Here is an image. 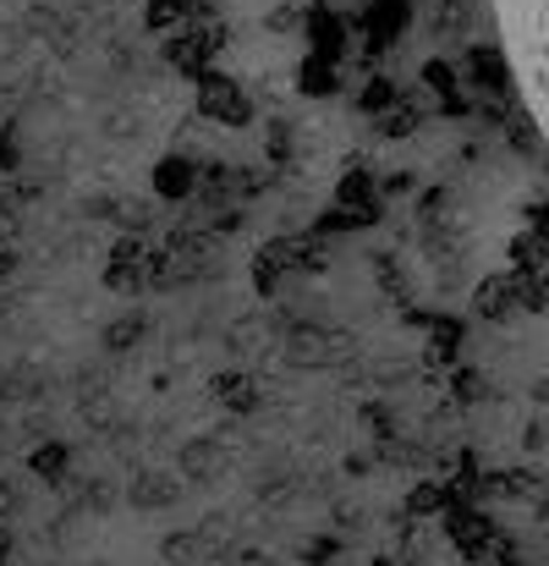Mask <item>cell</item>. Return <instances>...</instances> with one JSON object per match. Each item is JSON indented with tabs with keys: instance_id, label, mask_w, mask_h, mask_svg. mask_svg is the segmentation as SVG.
Returning <instances> with one entry per match:
<instances>
[{
	"instance_id": "1",
	"label": "cell",
	"mask_w": 549,
	"mask_h": 566,
	"mask_svg": "<svg viewBox=\"0 0 549 566\" xmlns=\"http://www.w3.org/2000/svg\"><path fill=\"white\" fill-rule=\"evenodd\" d=\"M511 17H517V33L528 44V88L539 94V111L549 122V0H511Z\"/></svg>"
},
{
	"instance_id": "2",
	"label": "cell",
	"mask_w": 549,
	"mask_h": 566,
	"mask_svg": "<svg viewBox=\"0 0 549 566\" xmlns=\"http://www.w3.org/2000/svg\"><path fill=\"white\" fill-rule=\"evenodd\" d=\"M198 116H203V122H220V127H247V122H253V99L242 94L236 77L203 72V77H198Z\"/></svg>"
},
{
	"instance_id": "3",
	"label": "cell",
	"mask_w": 549,
	"mask_h": 566,
	"mask_svg": "<svg viewBox=\"0 0 549 566\" xmlns=\"http://www.w3.org/2000/svg\"><path fill=\"white\" fill-rule=\"evenodd\" d=\"M225 44V22H192L182 33H171V44H166V61L187 72L192 83L209 72V61H214V50Z\"/></svg>"
},
{
	"instance_id": "4",
	"label": "cell",
	"mask_w": 549,
	"mask_h": 566,
	"mask_svg": "<svg viewBox=\"0 0 549 566\" xmlns=\"http://www.w3.org/2000/svg\"><path fill=\"white\" fill-rule=\"evenodd\" d=\"M105 286H110V292H144V286H149V242H144V237H122V242L110 248Z\"/></svg>"
},
{
	"instance_id": "5",
	"label": "cell",
	"mask_w": 549,
	"mask_h": 566,
	"mask_svg": "<svg viewBox=\"0 0 549 566\" xmlns=\"http://www.w3.org/2000/svg\"><path fill=\"white\" fill-rule=\"evenodd\" d=\"M286 358H292L297 369H319V364L341 358V336H330V331H308V325H292V336H286Z\"/></svg>"
},
{
	"instance_id": "6",
	"label": "cell",
	"mask_w": 549,
	"mask_h": 566,
	"mask_svg": "<svg viewBox=\"0 0 549 566\" xmlns=\"http://www.w3.org/2000/svg\"><path fill=\"white\" fill-rule=\"evenodd\" d=\"M214 401L225 407V412H236V418H247V412H258L264 407V385L253 375H242V369H225V375H214Z\"/></svg>"
},
{
	"instance_id": "7",
	"label": "cell",
	"mask_w": 549,
	"mask_h": 566,
	"mask_svg": "<svg viewBox=\"0 0 549 566\" xmlns=\"http://www.w3.org/2000/svg\"><path fill=\"white\" fill-rule=\"evenodd\" d=\"M177 495H182L177 473H160V468L138 473V479H133V490H127V501H133L138 512H166V506H177Z\"/></svg>"
},
{
	"instance_id": "8",
	"label": "cell",
	"mask_w": 549,
	"mask_h": 566,
	"mask_svg": "<svg viewBox=\"0 0 549 566\" xmlns=\"http://www.w3.org/2000/svg\"><path fill=\"white\" fill-rule=\"evenodd\" d=\"M155 192L166 198V203H182L198 192V166L187 160V155H166L160 166H155Z\"/></svg>"
},
{
	"instance_id": "9",
	"label": "cell",
	"mask_w": 549,
	"mask_h": 566,
	"mask_svg": "<svg viewBox=\"0 0 549 566\" xmlns=\"http://www.w3.org/2000/svg\"><path fill=\"white\" fill-rule=\"evenodd\" d=\"M303 33H308L314 55H325V61H336V55H341V22H336V11H325V6L303 11Z\"/></svg>"
},
{
	"instance_id": "10",
	"label": "cell",
	"mask_w": 549,
	"mask_h": 566,
	"mask_svg": "<svg viewBox=\"0 0 549 566\" xmlns=\"http://www.w3.org/2000/svg\"><path fill=\"white\" fill-rule=\"evenodd\" d=\"M28 468H33V479H44V484H66V473H72V446L44 440V446H33Z\"/></svg>"
},
{
	"instance_id": "11",
	"label": "cell",
	"mask_w": 549,
	"mask_h": 566,
	"mask_svg": "<svg viewBox=\"0 0 549 566\" xmlns=\"http://www.w3.org/2000/svg\"><path fill=\"white\" fill-rule=\"evenodd\" d=\"M220 457H225L220 440H187L182 457H177V468H182V479H198V484H203V479L220 473Z\"/></svg>"
},
{
	"instance_id": "12",
	"label": "cell",
	"mask_w": 549,
	"mask_h": 566,
	"mask_svg": "<svg viewBox=\"0 0 549 566\" xmlns=\"http://www.w3.org/2000/svg\"><path fill=\"white\" fill-rule=\"evenodd\" d=\"M297 88H303V94H336V61L308 55V61L297 66Z\"/></svg>"
},
{
	"instance_id": "13",
	"label": "cell",
	"mask_w": 549,
	"mask_h": 566,
	"mask_svg": "<svg viewBox=\"0 0 549 566\" xmlns=\"http://www.w3.org/2000/svg\"><path fill=\"white\" fill-rule=\"evenodd\" d=\"M28 396H39V369L6 364V369H0V401H28Z\"/></svg>"
},
{
	"instance_id": "14",
	"label": "cell",
	"mask_w": 549,
	"mask_h": 566,
	"mask_svg": "<svg viewBox=\"0 0 549 566\" xmlns=\"http://www.w3.org/2000/svg\"><path fill=\"white\" fill-rule=\"evenodd\" d=\"M225 342H231V353H264V347H270V331H264V314H247V319H236Z\"/></svg>"
},
{
	"instance_id": "15",
	"label": "cell",
	"mask_w": 549,
	"mask_h": 566,
	"mask_svg": "<svg viewBox=\"0 0 549 566\" xmlns=\"http://www.w3.org/2000/svg\"><path fill=\"white\" fill-rule=\"evenodd\" d=\"M160 556L171 566H198L209 556V539H203V534H171V539L160 545Z\"/></svg>"
},
{
	"instance_id": "16",
	"label": "cell",
	"mask_w": 549,
	"mask_h": 566,
	"mask_svg": "<svg viewBox=\"0 0 549 566\" xmlns=\"http://www.w3.org/2000/svg\"><path fill=\"white\" fill-rule=\"evenodd\" d=\"M110 209H116V226H122L127 237H144V231H149V220H155L149 198H116Z\"/></svg>"
},
{
	"instance_id": "17",
	"label": "cell",
	"mask_w": 549,
	"mask_h": 566,
	"mask_svg": "<svg viewBox=\"0 0 549 566\" xmlns=\"http://www.w3.org/2000/svg\"><path fill=\"white\" fill-rule=\"evenodd\" d=\"M138 342H144V319H138V314H122V319L105 331V347H110V353H133Z\"/></svg>"
},
{
	"instance_id": "18",
	"label": "cell",
	"mask_w": 549,
	"mask_h": 566,
	"mask_svg": "<svg viewBox=\"0 0 549 566\" xmlns=\"http://www.w3.org/2000/svg\"><path fill=\"white\" fill-rule=\"evenodd\" d=\"M17 209H22V188H17L11 177H0V237H11V226H17Z\"/></svg>"
},
{
	"instance_id": "19",
	"label": "cell",
	"mask_w": 549,
	"mask_h": 566,
	"mask_svg": "<svg viewBox=\"0 0 549 566\" xmlns=\"http://www.w3.org/2000/svg\"><path fill=\"white\" fill-rule=\"evenodd\" d=\"M22 171V144H17V127H0V177H17Z\"/></svg>"
},
{
	"instance_id": "20",
	"label": "cell",
	"mask_w": 549,
	"mask_h": 566,
	"mask_svg": "<svg viewBox=\"0 0 549 566\" xmlns=\"http://www.w3.org/2000/svg\"><path fill=\"white\" fill-rule=\"evenodd\" d=\"M292 155V133H286V122H275L270 127V160H286Z\"/></svg>"
},
{
	"instance_id": "21",
	"label": "cell",
	"mask_w": 549,
	"mask_h": 566,
	"mask_svg": "<svg viewBox=\"0 0 549 566\" xmlns=\"http://www.w3.org/2000/svg\"><path fill=\"white\" fill-rule=\"evenodd\" d=\"M401 11H407V6H401V0H395V6H390V0H384V6H379V11H373V28H379V33H384V28H395V22H401Z\"/></svg>"
},
{
	"instance_id": "22",
	"label": "cell",
	"mask_w": 549,
	"mask_h": 566,
	"mask_svg": "<svg viewBox=\"0 0 549 566\" xmlns=\"http://www.w3.org/2000/svg\"><path fill=\"white\" fill-rule=\"evenodd\" d=\"M297 22H303V11H292V6L270 11V28H275V33H286V28H297Z\"/></svg>"
},
{
	"instance_id": "23",
	"label": "cell",
	"mask_w": 549,
	"mask_h": 566,
	"mask_svg": "<svg viewBox=\"0 0 549 566\" xmlns=\"http://www.w3.org/2000/svg\"><path fill=\"white\" fill-rule=\"evenodd\" d=\"M384 99H390V83H373V88L363 94V105H368V111H379Z\"/></svg>"
},
{
	"instance_id": "24",
	"label": "cell",
	"mask_w": 549,
	"mask_h": 566,
	"mask_svg": "<svg viewBox=\"0 0 549 566\" xmlns=\"http://www.w3.org/2000/svg\"><path fill=\"white\" fill-rule=\"evenodd\" d=\"M0 55H11V33L6 28H0Z\"/></svg>"
},
{
	"instance_id": "25",
	"label": "cell",
	"mask_w": 549,
	"mask_h": 566,
	"mask_svg": "<svg viewBox=\"0 0 549 566\" xmlns=\"http://www.w3.org/2000/svg\"><path fill=\"white\" fill-rule=\"evenodd\" d=\"M352 6H363V0H352Z\"/></svg>"
}]
</instances>
